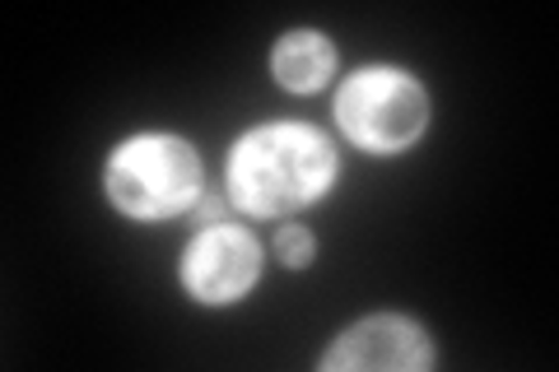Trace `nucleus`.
Masks as SVG:
<instances>
[{
	"label": "nucleus",
	"instance_id": "obj_1",
	"mask_svg": "<svg viewBox=\"0 0 559 372\" xmlns=\"http://www.w3.org/2000/svg\"><path fill=\"white\" fill-rule=\"evenodd\" d=\"M341 154L308 121H261L242 131L224 158V191L248 219H294L331 196Z\"/></svg>",
	"mask_w": 559,
	"mask_h": 372
},
{
	"label": "nucleus",
	"instance_id": "obj_2",
	"mask_svg": "<svg viewBox=\"0 0 559 372\" xmlns=\"http://www.w3.org/2000/svg\"><path fill=\"white\" fill-rule=\"evenodd\" d=\"M103 196L131 224L182 219L205 196V164L191 140L168 131H140L108 154Z\"/></svg>",
	"mask_w": 559,
	"mask_h": 372
},
{
	"label": "nucleus",
	"instance_id": "obj_3",
	"mask_svg": "<svg viewBox=\"0 0 559 372\" xmlns=\"http://www.w3.org/2000/svg\"><path fill=\"white\" fill-rule=\"evenodd\" d=\"M331 112H336V127L355 149L373 158H392L425 140L433 103H429V88L411 70L359 65L355 75L341 80Z\"/></svg>",
	"mask_w": 559,
	"mask_h": 372
},
{
	"label": "nucleus",
	"instance_id": "obj_4",
	"mask_svg": "<svg viewBox=\"0 0 559 372\" xmlns=\"http://www.w3.org/2000/svg\"><path fill=\"white\" fill-rule=\"evenodd\" d=\"M261 265H266V252H261L252 228L224 219V224L201 228L182 247L178 285L201 308H234L257 289Z\"/></svg>",
	"mask_w": 559,
	"mask_h": 372
},
{
	"label": "nucleus",
	"instance_id": "obj_5",
	"mask_svg": "<svg viewBox=\"0 0 559 372\" xmlns=\"http://www.w3.org/2000/svg\"><path fill=\"white\" fill-rule=\"evenodd\" d=\"M439 363L433 335L406 312H369L336 331L322 349V372H425Z\"/></svg>",
	"mask_w": 559,
	"mask_h": 372
},
{
	"label": "nucleus",
	"instance_id": "obj_6",
	"mask_svg": "<svg viewBox=\"0 0 559 372\" xmlns=\"http://www.w3.org/2000/svg\"><path fill=\"white\" fill-rule=\"evenodd\" d=\"M336 75V43L318 28H294L271 47V80L285 94H318Z\"/></svg>",
	"mask_w": 559,
	"mask_h": 372
},
{
	"label": "nucleus",
	"instance_id": "obj_7",
	"mask_svg": "<svg viewBox=\"0 0 559 372\" xmlns=\"http://www.w3.org/2000/svg\"><path fill=\"white\" fill-rule=\"evenodd\" d=\"M275 256L289 265V271H308L318 261V238L304 224H280L275 228Z\"/></svg>",
	"mask_w": 559,
	"mask_h": 372
}]
</instances>
